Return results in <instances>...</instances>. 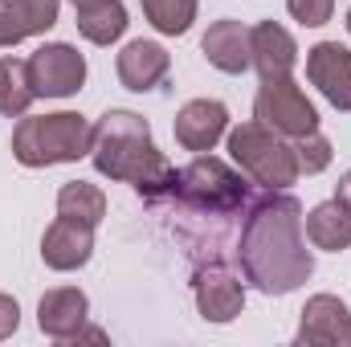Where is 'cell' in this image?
I'll return each mask as SVG.
<instances>
[{
  "instance_id": "6da1fadb",
  "label": "cell",
  "mask_w": 351,
  "mask_h": 347,
  "mask_svg": "<svg viewBox=\"0 0 351 347\" xmlns=\"http://www.w3.org/2000/svg\"><path fill=\"white\" fill-rule=\"evenodd\" d=\"M237 265L241 278L254 282L262 294H294L311 274H315V254L306 250L302 233V204L286 192L258 196L241 221L237 237Z\"/></svg>"
},
{
  "instance_id": "7a4b0ae2",
  "label": "cell",
  "mask_w": 351,
  "mask_h": 347,
  "mask_svg": "<svg viewBox=\"0 0 351 347\" xmlns=\"http://www.w3.org/2000/svg\"><path fill=\"white\" fill-rule=\"evenodd\" d=\"M90 160H94L98 176L131 184L143 200H164V196L176 192V176L180 172L156 147L147 119L135 115V110H106L94 123Z\"/></svg>"
},
{
  "instance_id": "3957f363",
  "label": "cell",
  "mask_w": 351,
  "mask_h": 347,
  "mask_svg": "<svg viewBox=\"0 0 351 347\" xmlns=\"http://www.w3.org/2000/svg\"><path fill=\"white\" fill-rule=\"evenodd\" d=\"M94 147V123L78 110H53V115H21L12 131V160L25 168H53V164H78Z\"/></svg>"
},
{
  "instance_id": "277c9868",
  "label": "cell",
  "mask_w": 351,
  "mask_h": 347,
  "mask_svg": "<svg viewBox=\"0 0 351 347\" xmlns=\"http://www.w3.org/2000/svg\"><path fill=\"white\" fill-rule=\"evenodd\" d=\"M229 160L250 176L258 188L269 192H286L290 184H298V156H294V143L282 139L278 131H269L265 123L250 119V123H237L229 135Z\"/></svg>"
},
{
  "instance_id": "5b68a950",
  "label": "cell",
  "mask_w": 351,
  "mask_h": 347,
  "mask_svg": "<svg viewBox=\"0 0 351 347\" xmlns=\"http://www.w3.org/2000/svg\"><path fill=\"white\" fill-rule=\"evenodd\" d=\"M172 196L184 208H196L204 217H229L250 204V184H245V172H233L225 160L204 152L188 168H180Z\"/></svg>"
},
{
  "instance_id": "8992f818",
  "label": "cell",
  "mask_w": 351,
  "mask_h": 347,
  "mask_svg": "<svg viewBox=\"0 0 351 347\" xmlns=\"http://www.w3.org/2000/svg\"><path fill=\"white\" fill-rule=\"evenodd\" d=\"M254 119L278 131L282 139H302L319 131V110L315 102L298 90L294 78H265L258 98H254Z\"/></svg>"
},
{
  "instance_id": "52a82bcc",
  "label": "cell",
  "mask_w": 351,
  "mask_h": 347,
  "mask_svg": "<svg viewBox=\"0 0 351 347\" xmlns=\"http://www.w3.org/2000/svg\"><path fill=\"white\" fill-rule=\"evenodd\" d=\"M25 62H29V82L37 98H74L86 86V58L70 41H45Z\"/></svg>"
},
{
  "instance_id": "ba28073f",
  "label": "cell",
  "mask_w": 351,
  "mask_h": 347,
  "mask_svg": "<svg viewBox=\"0 0 351 347\" xmlns=\"http://www.w3.org/2000/svg\"><path fill=\"white\" fill-rule=\"evenodd\" d=\"M192 294H196L200 319H204V323H217V327L233 323V319L245 311V282H241L229 265H221V261H208V265L196 270Z\"/></svg>"
},
{
  "instance_id": "9c48e42d",
  "label": "cell",
  "mask_w": 351,
  "mask_h": 347,
  "mask_svg": "<svg viewBox=\"0 0 351 347\" xmlns=\"http://www.w3.org/2000/svg\"><path fill=\"white\" fill-rule=\"evenodd\" d=\"M172 131H176V143L184 152H213L225 135H229V106L221 98H192L176 110L172 119Z\"/></svg>"
},
{
  "instance_id": "30bf717a",
  "label": "cell",
  "mask_w": 351,
  "mask_h": 347,
  "mask_svg": "<svg viewBox=\"0 0 351 347\" xmlns=\"http://www.w3.org/2000/svg\"><path fill=\"white\" fill-rule=\"evenodd\" d=\"M306 78L335 110H351V49L339 41H319L306 49Z\"/></svg>"
},
{
  "instance_id": "8fae6325",
  "label": "cell",
  "mask_w": 351,
  "mask_h": 347,
  "mask_svg": "<svg viewBox=\"0 0 351 347\" xmlns=\"http://www.w3.org/2000/svg\"><path fill=\"white\" fill-rule=\"evenodd\" d=\"M294 339L306 344V347H343V344H351L348 302L335 298V294H315V298H306Z\"/></svg>"
},
{
  "instance_id": "7c38bea8",
  "label": "cell",
  "mask_w": 351,
  "mask_h": 347,
  "mask_svg": "<svg viewBox=\"0 0 351 347\" xmlns=\"http://www.w3.org/2000/svg\"><path fill=\"white\" fill-rule=\"evenodd\" d=\"M90 258H94V225L58 213V221L41 237V261L58 274H70V270H82Z\"/></svg>"
},
{
  "instance_id": "4fadbf2b",
  "label": "cell",
  "mask_w": 351,
  "mask_h": 347,
  "mask_svg": "<svg viewBox=\"0 0 351 347\" xmlns=\"http://www.w3.org/2000/svg\"><path fill=\"white\" fill-rule=\"evenodd\" d=\"M86 319H90V298L78 286H53L37 302V327H41V335H49L58 344L78 339Z\"/></svg>"
},
{
  "instance_id": "5bb4252c",
  "label": "cell",
  "mask_w": 351,
  "mask_h": 347,
  "mask_svg": "<svg viewBox=\"0 0 351 347\" xmlns=\"http://www.w3.org/2000/svg\"><path fill=\"white\" fill-rule=\"evenodd\" d=\"M114 70H119V82H123L127 90L147 94V90H156L164 78H168L172 53H168L160 41H143V37H139V41H127V45H123Z\"/></svg>"
},
{
  "instance_id": "9a60e30c",
  "label": "cell",
  "mask_w": 351,
  "mask_h": 347,
  "mask_svg": "<svg viewBox=\"0 0 351 347\" xmlns=\"http://www.w3.org/2000/svg\"><path fill=\"white\" fill-rule=\"evenodd\" d=\"M250 53H254V70L265 78H290L298 66V45L290 37V29H282L278 21H258L250 29Z\"/></svg>"
},
{
  "instance_id": "2e32d148",
  "label": "cell",
  "mask_w": 351,
  "mask_h": 347,
  "mask_svg": "<svg viewBox=\"0 0 351 347\" xmlns=\"http://www.w3.org/2000/svg\"><path fill=\"white\" fill-rule=\"evenodd\" d=\"M200 53L208 58L213 70L221 74H245L254 66V53H250V29L241 21H213L208 33L200 37Z\"/></svg>"
},
{
  "instance_id": "e0dca14e",
  "label": "cell",
  "mask_w": 351,
  "mask_h": 347,
  "mask_svg": "<svg viewBox=\"0 0 351 347\" xmlns=\"http://www.w3.org/2000/svg\"><path fill=\"white\" fill-rule=\"evenodd\" d=\"M62 0H0V49L21 45L25 37L49 33L58 25Z\"/></svg>"
},
{
  "instance_id": "ac0fdd59",
  "label": "cell",
  "mask_w": 351,
  "mask_h": 347,
  "mask_svg": "<svg viewBox=\"0 0 351 347\" xmlns=\"http://www.w3.org/2000/svg\"><path fill=\"white\" fill-rule=\"evenodd\" d=\"M302 233H306V241L315 246V250H323V254H343L351 246V208L343 200H323V204H315L306 217H302Z\"/></svg>"
},
{
  "instance_id": "d6986e66",
  "label": "cell",
  "mask_w": 351,
  "mask_h": 347,
  "mask_svg": "<svg viewBox=\"0 0 351 347\" xmlns=\"http://www.w3.org/2000/svg\"><path fill=\"white\" fill-rule=\"evenodd\" d=\"M74 12H78L74 25H78V33L90 45H114L131 25L123 0H102V4H86V8H74Z\"/></svg>"
},
{
  "instance_id": "ffe728a7",
  "label": "cell",
  "mask_w": 351,
  "mask_h": 347,
  "mask_svg": "<svg viewBox=\"0 0 351 347\" xmlns=\"http://www.w3.org/2000/svg\"><path fill=\"white\" fill-rule=\"evenodd\" d=\"M33 82H29V62L25 58H0V115L21 119L33 106Z\"/></svg>"
},
{
  "instance_id": "44dd1931",
  "label": "cell",
  "mask_w": 351,
  "mask_h": 347,
  "mask_svg": "<svg viewBox=\"0 0 351 347\" xmlns=\"http://www.w3.org/2000/svg\"><path fill=\"white\" fill-rule=\"evenodd\" d=\"M58 213L98 229L102 217H106V192H102L98 184H90V180H70V184H62V192H58Z\"/></svg>"
},
{
  "instance_id": "7402d4cb",
  "label": "cell",
  "mask_w": 351,
  "mask_h": 347,
  "mask_svg": "<svg viewBox=\"0 0 351 347\" xmlns=\"http://www.w3.org/2000/svg\"><path fill=\"white\" fill-rule=\"evenodd\" d=\"M143 16L152 21L156 33L164 37H184L196 21V0H139Z\"/></svg>"
},
{
  "instance_id": "603a6c76",
  "label": "cell",
  "mask_w": 351,
  "mask_h": 347,
  "mask_svg": "<svg viewBox=\"0 0 351 347\" xmlns=\"http://www.w3.org/2000/svg\"><path fill=\"white\" fill-rule=\"evenodd\" d=\"M294 156H298V168H302V172L315 176V172H323V168H331L335 147H331V139H327L323 131H311V135L294 139Z\"/></svg>"
},
{
  "instance_id": "cb8c5ba5",
  "label": "cell",
  "mask_w": 351,
  "mask_h": 347,
  "mask_svg": "<svg viewBox=\"0 0 351 347\" xmlns=\"http://www.w3.org/2000/svg\"><path fill=\"white\" fill-rule=\"evenodd\" d=\"M286 12L306 29H323L335 16V0H286Z\"/></svg>"
},
{
  "instance_id": "d4e9b609",
  "label": "cell",
  "mask_w": 351,
  "mask_h": 347,
  "mask_svg": "<svg viewBox=\"0 0 351 347\" xmlns=\"http://www.w3.org/2000/svg\"><path fill=\"white\" fill-rule=\"evenodd\" d=\"M16 327H21V302L12 294H0V344L16 335Z\"/></svg>"
},
{
  "instance_id": "484cf974",
  "label": "cell",
  "mask_w": 351,
  "mask_h": 347,
  "mask_svg": "<svg viewBox=\"0 0 351 347\" xmlns=\"http://www.w3.org/2000/svg\"><path fill=\"white\" fill-rule=\"evenodd\" d=\"M335 200H343V204L351 208V168H348L343 176H339V188H335Z\"/></svg>"
},
{
  "instance_id": "4316f807",
  "label": "cell",
  "mask_w": 351,
  "mask_h": 347,
  "mask_svg": "<svg viewBox=\"0 0 351 347\" xmlns=\"http://www.w3.org/2000/svg\"><path fill=\"white\" fill-rule=\"evenodd\" d=\"M74 8H86V4H102V0H70Z\"/></svg>"
},
{
  "instance_id": "83f0119b",
  "label": "cell",
  "mask_w": 351,
  "mask_h": 347,
  "mask_svg": "<svg viewBox=\"0 0 351 347\" xmlns=\"http://www.w3.org/2000/svg\"><path fill=\"white\" fill-rule=\"evenodd\" d=\"M348 33H351V8H348Z\"/></svg>"
}]
</instances>
